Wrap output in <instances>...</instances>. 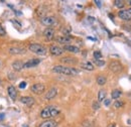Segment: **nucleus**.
Returning <instances> with one entry per match:
<instances>
[{
  "label": "nucleus",
  "mask_w": 131,
  "mask_h": 127,
  "mask_svg": "<svg viewBox=\"0 0 131 127\" xmlns=\"http://www.w3.org/2000/svg\"><path fill=\"white\" fill-rule=\"evenodd\" d=\"M39 62H40V59H39V58H32V59H29V60H27L26 62L23 64V69H30V68L36 67Z\"/></svg>",
  "instance_id": "nucleus-7"
},
{
  "label": "nucleus",
  "mask_w": 131,
  "mask_h": 127,
  "mask_svg": "<svg viewBox=\"0 0 131 127\" xmlns=\"http://www.w3.org/2000/svg\"><path fill=\"white\" fill-rule=\"evenodd\" d=\"M0 85H1V80H0Z\"/></svg>",
  "instance_id": "nucleus-38"
},
{
  "label": "nucleus",
  "mask_w": 131,
  "mask_h": 127,
  "mask_svg": "<svg viewBox=\"0 0 131 127\" xmlns=\"http://www.w3.org/2000/svg\"><path fill=\"white\" fill-rule=\"evenodd\" d=\"M106 98V91L105 90H100L98 93V102L104 101Z\"/></svg>",
  "instance_id": "nucleus-23"
},
{
  "label": "nucleus",
  "mask_w": 131,
  "mask_h": 127,
  "mask_svg": "<svg viewBox=\"0 0 131 127\" xmlns=\"http://www.w3.org/2000/svg\"><path fill=\"white\" fill-rule=\"evenodd\" d=\"M110 104H111V100L110 99H105L104 100V105L105 106H109Z\"/></svg>",
  "instance_id": "nucleus-31"
},
{
  "label": "nucleus",
  "mask_w": 131,
  "mask_h": 127,
  "mask_svg": "<svg viewBox=\"0 0 131 127\" xmlns=\"http://www.w3.org/2000/svg\"><path fill=\"white\" fill-rule=\"evenodd\" d=\"M60 110L55 106H47L42 109L40 112V117L42 119H48L51 117H55L57 114H59Z\"/></svg>",
  "instance_id": "nucleus-2"
},
{
  "label": "nucleus",
  "mask_w": 131,
  "mask_h": 127,
  "mask_svg": "<svg viewBox=\"0 0 131 127\" xmlns=\"http://www.w3.org/2000/svg\"><path fill=\"white\" fill-rule=\"evenodd\" d=\"M12 68L14 71L16 72H19L21 70H23V62L21 60H15L13 64H12Z\"/></svg>",
  "instance_id": "nucleus-18"
},
{
  "label": "nucleus",
  "mask_w": 131,
  "mask_h": 127,
  "mask_svg": "<svg viewBox=\"0 0 131 127\" xmlns=\"http://www.w3.org/2000/svg\"><path fill=\"white\" fill-rule=\"evenodd\" d=\"M28 48L30 51H32L33 53L38 54V55H44L46 53V48L38 43H31Z\"/></svg>",
  "instance_id": "nucleus-3"
},
{
  "label": "nucleus",
  "mask_w": 131,
  "mask_h": 127,
  "mask_svg": "<svg viewBox=\"0 0 131 127\" xmlns=\"http://www.w3.org/2000/svg\"><path fill=\"white\" fill-rule=\"evenodd\" d=\"M46 12H47V8H46L44 5H40V6L36 9L37 15H38V16H41V18L44 17V15L46 14Z\"/></svg>",
  "instance_id": "nucleus-20"
},
{
  "label": "nucleus",
  "mask_w": 131,
  "mask_h": 127,
  "mask_svg": "<svg viewBox=\"0 0 131 127\" xmlns=\"http://www.w3.org/2000/svg\"><path fill=\"white\" fill-rule=\"evenodd\" d=\"M125 2L124 1H122V0H116V1H114V4H115V6L116 7H118V8H123L124 7V4Z\"/></svg>",
  "instance_id": "nucleus-25"
},
{
  "label": "nucleus",
  "mask_w": 131,
  "mask_h": 127,
  "mask_svg": "<svg viewBox=\"0 0 131 127\" xmlns=\"http://www.w3.org/2000/svg\"><path fill=\"white\" fill-rule=\"evenodd\" d=\"M25 87H26V83H25V82H21V83L19 84V88H20V89H24Z\"/></svg>",
  "instance_id": "nucleus-33"
},
{
  "label": "nucleus",
  "mask_w": 131,
  "mask_h": 127,
  "mask_svg": "<svg viewBox=\"0 0 131 127\" xmlns=\"http://www.w3.org/2000/svg\"><path fill=\"white\" fill-rule=\"evenodd\" d=\"M40 22H41L43 25L51 26V25H53V24L56 23V19H55V17H53V16H44V17L41 18Z\"/></svg>",
  "instance_id": "nucleus-6"
},
{
  "label": "nucleus",
  "mask_w": 131,
  "mask_h": 127,
  "mask_svg": "<svg viewBox=\"0 0 131 127\" xmlns=\"http://www.w3.org/2000/svg\"><path fill=\"white\" fill-rule=\"evenodd\" d=\"M55 40L62 44H68L72 41V37L70 35H61V36H57L55 38Z\"/></svg>",
  "instance_id": "nucleus-13"
},
{
  "label": "nucleus",
  "mask_w": 131,
  "mask_h": 127,
  "mask_svg": "<svg viewBox=\"0 0 131 127\" xmlns=\"http://www.w3.org/2000/svg\"><path fill=\"white\" fill-rule=\"evenodd\" d=\"M92 108H93L94 110H99V109H100V104H99V102H98V101H94L93 104H92Z\"/></svg>",
  "instance_id": "nucleus-28"
},
{
  "label": "nucleus",
  "mask_w": 131,
  "mask_h": 127,
  "mask_svg": "<svg viewBox=\"0 0 131 127\" xmlns=\"http://www.w3.org/2000/svg\"><path fill=\"white\" fill-rule=\"evenodd\" d=\"M106 81H107V79H106L105 76H101V75H100V76L97 77V84L100 85V86L105 85V84H106Z\"/></svg>",
  "instance_id": "nucleus-22"
},
{
  "label": "nucleus",
  "mask_w": 131,
  "mask_h": 127,
  "mask_svg": "<svg viewBox=\"0 0 131 127\" xmlns=\"http://www.w3.org/2000/svg\"><path fill=\"white\" fill-rule=\"evenodd\" d=\"M121 96V91L120 90H113L111 93V97L112 99H118Z\"/></svg>",
  "instance_id": "nucleus-24"
},
{
  "label": "nucleus",
  "mask_w": 131,
  "mask_h": 127,
  "mask_svg": "<svg viewBox=\"0 0 131 127\" xmlns=\"http://www.w3.org/2000/svg\"><path fill=\"white\" fill-rule=\"evenodd\" d=\"M109 70L113 73H119L123 70V66L117 60H113L109 64Z\"/></svg>",
  "instance_id": "nucleus-4"
},
{
  "label": "nucleus",
  "mask_w": 131,
  "mask_h": 127,
  "mask_svg": "<svg viewBox=\"0 0 131 127\" xmlns=\"http://www.w3.org/2000/svg\"><path fill=\"white\" fill-rule=\"evenodd\" d=\"M51 71L56 74H62L67 76H76L79 74V71L76 70L75 68H70V67H64V66H54Z\"/></svg>",
  "instance_id": "nucleus-1"
},
{
  "label": "nucleus",
  "mask_w": 131,
  "mask_h": 127,
  "mask_svg": "<svg viewBox=\"0 0 131 127\" xmlns=\"http://www.w3.org/2000/svg\"><path fill=\"white\" fill-rule=\"evenodd\" d=\"M8 79H9V80H15V75L9 73V74H8Z\"/></svg>",
  "instance_id": "nucleus-32"
},
{
  "label": "nucleus",
  "mask_w": 131,
  "mask_h": 127,
  "mask_svg": "<svg viewBox=\"0 0 131 127\" xmlns=\"http://www.w3.org/2000/svg\"><path fill=\"white\" fill-rule=\"evenodd\" d=\"M22 104H24V105H26V106H28V107H30V106H32L33 104H34V99L32 98V97H30V96H23V97H21L20 98V100H19Z\"/></svg>",
  "instance_id": "nucleus-10"
},
{
  "label": "nucleus",
  "mask_w": 131,
  "mask_h": 127,
  "mask_svg": "<svg viewBox=\"0 0 131 127\" xmlns=\"http://www.w3.org/2000/svg\"><path fill=\"white\" fill-rule=\"evenodd\" d=\"M8 51H9V53H10V54H23V53H25L26 49H25V48H23V47L13 46V47H10Z\"/></svg>",
  "instance_id": "nucleus-12"
},
{
  "label": "nucleus",
  "mask_w": 131,
  "mask_h": 127,
  "mask_svg": "<svg viewBox=\"0 0 131 127\" xmlns=\"http://www.w3.org/2000/svg\"><path fill=\"white\" fill-rule=\"evenodd\" d=\"M3 116H4V114H0V119H2V118H3Z\"/></svg>",
  "instance_id": "nucleus-35"
},
{
  "label": "nucleus",
  "mask_w": 131,
  "mask_h": 127,
  "mask_svg": "<svg viewBox=\"0 0 131 127\" xmlns=\"http://www.w3.org/2000/svg\"><path fill=\"white\" fill-rule=\"evenodd\" d=\"M95 3L97 4L98 7H102V2L101 1H98V0H95Z\"/></svg>",
  "instance_id": "nucleus-34"
},
{
  "label": "nucleus",
  "mask_w": 131,
  "mask_h": 127,
  "mask_svg": "<svg viewBox=\"0 0 131 127\" xmlns=\"http://www.w3.org/2000/svg\"><path fill=\"white\" fill-rule=\"evenodd\" d=\"M5 33H6V31H5L4 27H3L1 24H0V36H4Z\"/></svg>",
  "instance_id": "nucleus-30"
},
{
  "label": "nucleus",
  "mask_w": 131,
  "mask_h": 127,
  "mask_svg": "<svg viewBox=\"0 0 131 127\" xmlns=\"http://www.w3.org/2000/svg\"><path fill=\"white\" fill-rule=\"evenodd\" d=\"M94 57H95V59H100L101 57H102V53H101V51H99V50H96V51H94Z\"/></svg>",
  "instance_id": "nucleus-27"
},
{
  "label": "nucleus",
  "mask_w": 131,
  "mask_h": 127,
  "mask_svg": "<svg viewBox=\"0 0 131 127\" xmlns=\"http://www.w3.org/2000/svg\"><path fill=\"white\" fill-rule=\"evenodd\" d=\"M60 61L62 64H66V65H76L78 62L77 58L72 57V56H64V57L60 58Z\"/></svg>",
  "instance_id": "nucleus-14"
},
{
  "label": "nucleus",
  "mask_w": 131,
  "mask_h": 127,
  "mask_svg": "<svg viewBox=\"0 0 131 127\" xmlns=\"http://www.w3.org/2000/svg\"><path fill=\"white\" fill-rule=\"evenodd\" d=\"M123 106V102L122 101H116L115 103H114V107L115 108H120V107H122Z\"/></svg>",
  "instance_id": "nucleus-29"
},
{
  "label": "nucleus",
  "mask_w": 131,
  "mask_h": 127,
  "mask_svg": "<svg viewBox=\"0 0 131 127\" xmlns=\"http://www.w3.org/2000/svg\"><path fill=\"white\" fill-rule=\"evenodd\" d=\"M109 127H116V126H115V125H114V124H112V125H110V126H109Z\"/></svg>",
  "instance_id": "nucleus-36"
},
{
  "label": "nucleus",
  "mask_w": 131,
  "mask_h": 127,
  "mask_svg": "<svg viewBox=\"0 0 131 127\" xmlns=\"http://www.w3.org/2000/svg\"><path fill=\"white\" fill-rule=\"evenodd\" d=\"M128 4H129V5H131V0H129V1H128Z\"/></svg>",
  "instance_id": "nucleus-37"
},
{
  "label": "nucleus",
  "mask_w": 131,
  "mask_h": 127,
  "mask_svg": "<svg viewBox=\"0 0 131 127\" xmlns=\"http://www.w3.org/2000/svg\"><path fill=\"white\" fill-rule=\"evenodd\" d=\"M94 64L98 67H102L105 65V60H102V59H95L94 60Z\"/></svg>",
  "instance_id": "nucleus-26"
},
{
  "label": "nucleus",
  "mask_w": 131,
  "mask_h": 127,
  "mask_svg": "<svg viewBox=\"0 0 131 127\" xmlns=\"http://www.w3.org/2000/svg\"><path fill=\"white\" fill-rule=\"evenodd\" d=\"M49 51L52 55H60L63 53V48L60 47V46H57V45H51L49 47Z\"/></svg>",
  "instance_id": "nucleus-9"
},
{
  "label": "nucleus",
  "mask_w": 131,
  "mask_h": 127,
  "mask_svg": "<svg viewBox=\"0 0 131 127\" xmlns=\"http://www.w3.org/2000/svg\"><path fill=\"white\" fill-rule=\"evenodd\" d=\"M81 68L87 71H93L94 70V65L90 61H83L81 62Z\"/></svg>",
  "instance_id": "nucleus-19"
},
{
  "label": "nucleus",
  "mask_w": 131,
  "mask_h": 127,
  "mask_svg": "<svg viewBox=\"0 0 131 127\" xmlns=\"http://www.w3.org/2000/svg\"><path fill=\"white\" fill-rule=\"evenodd\" d=\"M55 126H56V122L54 120H46L39 125V127H55Z\"/></svg>",
  "instance_id": "nucleus-21"
},
{
  "label": "nucleus",
  "mask_w": 131,
  "mask_h": 127,
  "mask_svg": "<svg viewBox=\"0 0 131 127\" xmlns=\"http://www.w3.org/2000/svg\"><path fill=\"white\" fill-rule=\"evenodd\" d=\"M31 92H33L34 94H37V95H40L44 92L45 90V86L43 84H40V83H37V84H33L30 88Z\"/></svg>",
  "instance_id": "nucleus-5"
},
{
  "label": "nucleus",
  "mask_w": 131,
  "mask_h": 127,
  "mask_svg": "<svg viewBox=\"0 0 131 127\" xmlns=\"http://www.w3.org/2000/svg\"><path fill=\"white\" fill-rule=\"evenodd\" d=\"M43 36L45 37L46 40H52L54 38V29L51 27H47L45 28V30L43 31Z\"/></svg>",
  "instance_id": "nucleus-8"
},
{
  "label": "nucleus",
  "mask_w": 131,
  "mask_h": 127,
  "mask_svg": "<svg viewBox=\"0 0 131 127\" xmlns=\"http://www.w3.org/2000/svg\"><path fill=\"white\" fill-rule=\"evenodd\" d=\"M57 95V89L56 88H54V87H52V88H50L48 91H47V93H45V99H47V100H51V99H53L55 96Z\"/></svg>",
  "instance_id": "nucleus-15"
},
{
  "label": "nucleus",
  "mask_w": 131,
  "mask_h": 127,
  "mask_svg": "<svg viewBox=\"0 0 131 127\" xmlns=\"http://www.w3.org/2000/svg\"><path fill=\"white\" fill-rule=\"evenodd\" d=\"M118 15L121 19L125 20V21H129L131 20V12L130 10H120L118 12Z\"/></svg>",
  "instance_id": "nucleus-11"
},
{
  "label": "nucleus",
  "mask_w": 131,
  "mask_h": 127,
  "mask_svg": "<svg viewBox=\"0 0 131 127\" xmlns=\"http://www.w3.org/2000/svg\"><path fill=\"white\" fill-rule=\"evenodd\" d=\"M7 93H8L9 97H10L12 100H15V99H16V97H17V91H16V89H15L14 86H9V87L7 88Z\"/></svg>",
  "instance_id": "nucleus-16"
},
{
  "label": "nucleus",
  "mask_w": 131,
  "mask_h": 127,
  "mask_svg": "<svg viewBox=\"0 0 131 127\" xmlns=\"http://www.w3.org/2000/svg\"><path fill=\"white\" fill-rule=\"evenodd\" d=\"M62 48H63V50H69V51L74 52V53L80 52V48H79V47H77V46H75V45H71V44H66Z\"/></svg>",
  "instance_id": "nucleus-17"
}]
</instances>
